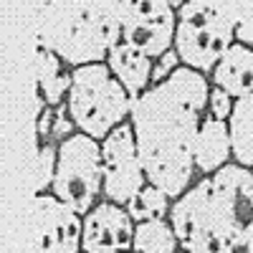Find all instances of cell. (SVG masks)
Wrapping results in <instances>:
<instances>
[{
  "mask_svg": "<svg viewBox=\"0 0 253 253\" xmlns=\"http://www.w3.org/2000/svg\"><path fill=\"white\" fill-rule=\"evenodd\" d=\"M210 79L190 66L152 84L132 104V129L147 180L172 200L195 182V137L208 112Z\"/></svg>",
  "mask_w": 253,
  "mask_h": 253,
  "instance_id": "6da1fadb",
  "label": "cell"
},
{
  "mask_svg": "<svg viewBox=\"0 0 253 253\" xmlns=\"http://www.w3.org/2000/svg\"><path fill=\"white\" fill-rule=\"evenodd\" d=\"M170 223L190 253H253V167L228 162L172 200Z\"/></svg>",
  "mask_w": 253,
  "mask_h": 253,
  "instance_id": "7a4b0ae2",
  "label": "cell"
},
{
  "mask_svg": "<svg viewBox=\"0 0 253 253\" xmlns=\"http://www.w3.org/2000/svg\"><path fill=\"white\" fill-rule=\"evenodd\" d=\"M243 3L246 0H185L177 10L175 31V51L182 66L210 76L220 56L236 43Z\"/></svg>",
  "mask_w": 253,
  "mask_h": 253,
  "instance_id": "3957f363",
  "label": "cell"
},
{
  "mask_svg": "<svg viewBox=\"0 0 253 253\" xmlns=\"http://www.w3.org/2000/svg\"><path fill=\"white\" fill-rule=\"evenodd\" d=\"M132 104L134 99L124 89V84L114 76L107 61L74 66L66 107L79 132L104 139L114 126L129 119Z\"/></svg>",
  "mask_w": 253,
  "mask_h": 253,
  "instance_id": "277c9868",
  "label": "cell"
},
{
  "mask_svg": "<svg viewBox=\"0 0 253 253\" xmlns=\"http://www.w3.org/2000/svg\"><path fill=\"white\" fill-rule=\"evenodd\" d=\"M38 43L56 51L69 66L107 61L109 53L84 0H38Z\"/></svg>",
  "mask_w": 253,
  "mask_h": 253,
  "instance_id": "5b68a950",
  "label": "cell"
},
{
  "mask_svg": "<svg viewBox=\"0 0 253 253\" xmlns=\"http://www.w3.org/2000/svg\"><path fill=\"white\" fill-rule=\"evenodd\" d=\"M51 193L69 203L81 215L104 198V165H101V139L74 132L58 142V165Z\"/></svg>",
  "mask_w": 253,
  "mask_h": 253,
  "instance_id": "8992f818",
  "label": "cell"
},
{
  "mask_svg": "<svg viewBox=\"0 0 253 253\" xmlns=\"http://www.w3.org/2000/svg\"><path fill=\"white\" fill-rule=\"evenodd\" d=\"M101 165H104V198L119 205H126L150 182L129 119L114 126L101 139Z\"/></svg>",
  "mask_w": 253,
  "mask_h": 253,
  "instance_id": "52a82bcc",
  "label": "cell"
},
{
  "mask_svg": "<svg viewBox=\"0 0 253 253\" xmlns=\"http://www.w3.org/2000/svg\"><path fill=\"white\" fill-rule=\"evenodd\" d=\"M177 10L167 0H122V41L147 56L175 48Z\"/></svg>",
  "mask_w": 253,
  "mask_h": 253,
  "instance_id": "ba28073f",
  "label": "cell"
},
{
  "mask_svg": "<svg viewBox=\"0 0 253 253\" xmlns=\"http://www.w3.org/2000/svg\"><path fill=\"white\" fill-rule=\"evenodd\" d=\"M84 215L53 193H36L33 246L46 253H74L81 248Z\"/></svg>",
  "mask_w": 253,
  "mask_h": 253,
  "instance_id": "9c48e42d",
  "label": "cell"
},
{
  "mask_svg": "<svg viewBox=\"0 0 253 253\" xmlns=\"http://www.w3.org/2000/svg\"><path fill=\"white\" fill-rule=\"evenodd\" d=\"M134 228H137V220L126 210V205H119L114 200L104 198L84 215L81 251H89V253L132 251Z\"/></svg>",
  "mask_w": 253,
  "mask_h": 253,
  "instance_id": "30bf717a",
  "label": "cell"
},
{
  "mask_svg": "<svg viewBox=\"0 0 253 253\" xmlns=\"http://www.w3.org/2000/svg\"><path fill=\"white\" fill-rule=\"evenodd\" d=\"M193 160H195L198 175H210V172L220 170L223 165L233 162V144H230L228 122L205 112L198 137H195Z\"/></svg>",
  "mask_w": 253,
  "mask_h": 253,
  "instance_id": "8fae6325",
  "label": "cell"
},
{
  "mask_svg": "<svg viewBox=\"0 0 253 253\" xmlns=\"http://www.w3.org/2000/svg\"><path fill=\"white\" fill-rule=\"evenodd\" d=\"M210 84L225 89L236 99L253 94V46L236 41L210 71Z\"/></svg>",
  "mask_w": 253,
  "mask_h": 253,
  "instance_id": "7c38bea8",
  "label": "cell"
},
{
  "mask_svg": "<svg viewBox=\"0 0 253 253\" xmlns=\"http://www.w3.org/2000/svg\"><path fill=\"white\" fill-rule=\"evenodd\" d=\"M107 63H109V69L114 71V76L124 84V89L129 91L132 99H137L139 94H144L147 89L152 86L155 58L142 53L139 48H134L129 43H124V41H119L117 46L109 48Z\"/></svg>",
  "mask_w": 253,
  "mask_h": 253,
  "instance_id": "4fadbf2b",
  "label": "cell"
},
{
  "mask_svg": "<svg viewBox=\"0 0 253 253\" xmlns=\"http://www.w3.org/2000/svg\"><path fill=\"white\" fill-rule=\"evenodd\" d=\"M71 79L74 71L66 69V61L48 46L38 43V94L46 99L48 107H58L66 101Z\"/></svg>",
  "mask_w": 253,
  "mask_h": 253,
  "instance_id": "5bb4252c",
  "label": "cell"
},
{
  "mask_svg": "<svg viewBox=\"0 0 253 253\" xmlns=\"http://www.w3.org/2000/svg\"><path fill=\"white\" fill-rule=\"evenodd\" d=\"M228 132L233 144V160L253 167V94L236 99L228 119Z\"/></svg>",
  "mask_w": 253,
  "mask_h": 253,
  "instance_id": "9a60e30c",
  "label": "cell"
},
{
  "mask_svg": "<svg viewBox=\"0 0 253 253\" xmlns=\"http://www.w3.org/2000/svg\"><path fill=\"white\" fill-rule=\"evenodd\" d=\"M180 248L177 233L170 223V218H152L142 220L134 228V243L132 251H144V253H172Z\"/></svg>",
  "mask_w": 253,
  "mask_h": 253,
  "instance_id": "2e32d148",
  "label": "cell"
},
{
  "mask_svg": "<svg viewBox=\"0 0 253 253\" xmlns=\"http://www.w3.org/2000/svg\"><path fill=\"white\" fill-rule=\"evenodd\" d=\"M126 210L132 213L137 223L142 220H152V218H170L172 210V198L155 182H147L139 193L126 203Z\"/></svg>",
  "mask_w": 253,
  "mask_h": 253,
  "instance_id": "e0dca14e",
  "label": "cell"
},
{
  "mask_svg": "<svg viewBox=\"0 0 253 253\" xmlns=\"http://www.w3.org/2000/svg\"><path fill=\"white\" fill-rule=\"evenodd\" d=\"M84 3L104 43L109 48L117 46L122 41V0H84Z\"/></svg>",
  "mask_w": 253,
  "mask_h": 253,
  "instance_id": "ac0fdd59",
  "label": "cell"
},
{
  "mask_svg": "<svg viewBox=\"0 0 253 253\" xmlns=\"http://www.w3.org/2000/svg\"><path fill=\"white\" fill-rule=\"evenodd\" d=\"M36 193H48L53 177H56V165H58V144L51 139H41L38 155H36Z\"/></svg>",
  "mask_w": 253,
  "mask_h": 253,
  "instance_id": "d6986e66",
  "label": "cell"
},
{
  "mask_svg": "<svg viewBox=\"0 0 253 253\" xmlns=\"http://www.w3.org/2000/svg\"><path fill=\"white\" fill-rule=\"evenodd\" d=\"M233 104H236V96H230L225 89L215 86V84H210V94H208V112L228 122L230 119V112H233Z\"/></svg>",
  "mask_w": 253,
  "mask_h": 253,
  "instance_id": "ffe728a7",
  "label": "cell"
},
{
  "mask_svg": "<svg viewBox=\"0 0 253 253\" xmlns=\"http://www.w3.org/2000/svg\"><path fill=\"white\" fill-rule=\"evenodd\" d=\"M74 132H79V126L66 107V101L56 107V117H53V129H51V142H63L66 137H71Z\"/></svg>",
  "mask_w": 253,
  "mask_h": 253,
  "instance_id": "44dd1931",
  "label": "cell"
},
{
  "mask_svg": "<svg viewBox=\"0 0 253 253\" xmlns=\"http://www.w3.org/2000/svg\"><path fill=\"white\" fill-rule=\"evenodd\" d=\"M180 66H182V61H180L177 51H175V48L165 51L162 56H157V58H155V66H152V84L165 81L167 76H172Z\"/></svg>",
  "mask_w": 253,
  "mask_h": 253,
  "instance_id": "7402d4cb",
  "label": "cell"
},
{
  "mask_svg": "<svg viewBox=\"0 0 253 253\" xmlns=\"http://www.w3.org/2000/svg\"><path fill=\"white\" fill-rule=\"evenodd\" d=\"M236 41H241L246 46H253V0L243 3L238 26H236Z\"/></svg>",
  "mask_w": 253,
  "mask_h": 253,
  "instance_id": "603a6c76",
  "label": "cell"
},
{
  "mask_svg": "<svg viewBox=\"0 0 253 253\" xmlns=\"http://www.w3.org/2000/svg\"><path fill=\"white\" fill-rule=\"evenodd\" d=\"M53 117H56V107H46V109H41V112H38V124H36V134H38V139H51Z\"/></svg>",
  "mask_w": 253,
  "mask_h": 253,
  "instance_id": "cb8c5ba5",
  "label": "cell"
},
{
  "mask_svg": "<svg viewBox=\"0 0 253 253\" xmlns=\"http://www.w3.org/2000/svg\"><path fill=\"white\" fill-rule=\"evenodd\" d=\"M167 3H170V5H172V8H175V10H180V5H182V3H185V0H167Z\"/></svg>",
  "mask_w": 253,
  "mask_h": 253,
  "instance_id": "d4e9b609",
  "label": "cell"
}]
</instances>
